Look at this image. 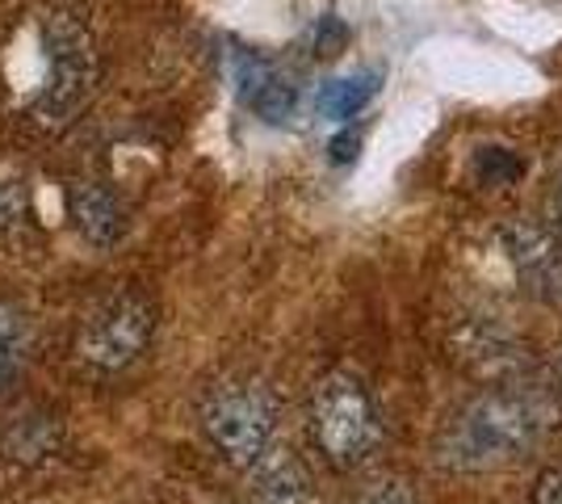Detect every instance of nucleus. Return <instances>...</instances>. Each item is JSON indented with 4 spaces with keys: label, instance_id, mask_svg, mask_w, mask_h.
Masks as SVG:
<instances>
[{
    "label": "nucleus",
    "instance_id": "obj_1",
    "mask_svg": "<svg viewBox=\"0 0 562 504\" xmlns=\"http://www.w3.org/2000/svg\"><path fill=\"white\" fill-rule=\"evenodd\" d=\"M559 429V404L533 387H492L467 400L437 437V462L449 471H499L529 458Z\"/></svg>",
    "mask_w": 562,
    "mask_h": 504
},
{
    "label": "nucleus",
    "instance_id": "obj_2",
    "mask_svg": "<svg viewBox=\"0 0 562 504\" xmlns=\"http://www.w3.org/2000/svg\"><path fill=\"white\" fill-rule=\"evenodd\" d=\"M311 437L331 467H361L382 441V416L370 387L349 370H331L311 391Z\"/></svg>",
    "mask_w": 562,
    "mask_h": 504
},
{
    "label": "nucleus",
    "instance_id": "obj_3",
    "mask_svg": "<svg viewBox=\"0 0 562 504\" xmlns=\"http://www.w3.org/2000/svg\"><path fill=\"white\" fill-rule=\"evenodd\" d=\"M202 433L235 467H252L278 433V400L257 379H223L202 400Z\"/></svg>",
    "mask_w": 562,
    "mask_h": 504
},
{
    "label": "nucleus",
    "instance_id": "obj_4",
    "mask_svg": "<svg viewBox=\"0 0 562 504\" xmlns=\"http://www.w3.org/2000/svg\"><path fill=\"white\" fill-rule=\"evenodd\" d=\"M156 336V307L139 290H114L80 324V358L97 374H117L147 354Z\"/></svg>",
    "mask_w": 562,
    "mask_h": 504
},
{
    "label": "nucleus",
    "instance_id": "obj_5",
    "mask_svg": "<svg viewBox=\"0 0 562 504\" xmlns=\"http://www.w3.org/2000/svg\"><path fill=\"white\" fill-rule=\"evenodd\" d=\"M504 244V257L513 265V273L525 282V290L541 299V303H554L562 307V244L559 236L546 227V223H508L499 232Z\"/></svg>",
    "mask_w": 562,
    "mask_h": 504
},
{
    "label": "nucleus",
    "instance_id": "obj_6",
    "mask_svg": "<svg viewBox=\"0 0 562 504\" xmlns=\"http://www.w3.org/2000/svg\"><path fill=\"white\" fill-rule=\"evenodd\" d=\"M93 76V55L89 38L71 22H59L47 30V85H43V105L47 110H71Z\"/></svg>",
    "mask_w": 562,
    "mask_h": 504
},
{
    "label": "nucleus",
    "instance_id": "obj_7",
    "mask_svg": "<svg viewBox=\"0 0 562 504\" xmlns=\"http://www.w3.org/2000/svg\"><path fill=\"white\" fill-rule=\"evenodd\" d=\"M232 76H235V93L244 97V105L257 110L265 122H285L294 114V101H299L294 85H290L269 59H260L257 51L235 47Z\"/></svg>",
    "mask_w": 562,
    "mask_h": 504
},
{
    "label": "nucleus",
    "instance_id": "obj_8",
    "mask_svg": "<svg viewBox=\"0 0 562 504\" xmlns=\"http://www.w3.org/2000/svg\"><path fill=\"white\" fill-rule=\"evenodd\" d=\"M71 227L93 248H114L126 236V206L105 181H76L68 190Z\"/></svg>",
    "mask_w": 562,
    "mask_h": 504
},
{
    "label": "nucleus",
    "instance_id": "obj_9",
    "mask_svg": "<svg viewBox=\"0 0 562 504\" xmlns=\"http://www.w3.org/2000/svg\"><path fill=\"white\" fill-rule=\"evenodd\" d=\"M248 471H252L248 483L252 504H311V475L294 450L269 446Z\"/></svg>",
    "mask_w": 562,
    "mask_h": 504
},
{
    "label": "nucleus",
    "instance_id": "obj_10",
    "mask_svg": "<svg viewBox=\"0 0 562 504\" xmlns=\"http://www.w3.org/2000/svg\"><path fill=\"white\" fill-rule=\"evenodd\" d=\"M378 89H382V76L378 72L336 76V80H328V85H319V93H315V110L331 122H349V119H357L370 101H374Z\"/></svg>",
    "mask_w": 562,
    "mask_h": 504
},
{
    "label": "nucleus",
    "instance_id": "obj_11",
    "mask_svg": "<svg viewBox=\"0 0 562 504\" xmlns=\"http://www.w3.org/2000/svg\"><path fill=\"white\" fill-rule=\"evenodd\" d=\"M25 358H30V324L18 307L0 303V387L22 374Z\"/></svg>",
    "mask_w": 562,
    "mask_h": 504
},
{
    "label": "nucleus",
    "instance_id": "obj_12",
    "mask_svg": "<svg viewBox=\"0 0 562 504\" xmlns=\"http://www.w3.org/2000/svg\"><path fill=\"white\" fill-rule=\"evenodd\" d=\"M4 450H9V458H18V462H38L50 450V425L43 416L25 412L4 433Z\"/></svg>",
    "mask_w": 562,
    "mask_h": 504
},
{
    "label": "nucleus",
    "instance_id": "obj_13",
    "mask_svg": "<svg viewBox=\"0 0 562 504\" xmlns=\"http://www.w3.org/2000/svg\"><path fill=\"white\" fill-rule=\"evenodd\" d=\"M474 177L483 186H516L525 177V156L516 147H499L487 144L474 152Z\"/></svg>",
    "mask_w": 562,
    "mask_h": 504
},
{
    "label": "nucleus",
    "instance_id": "obj_14",
    "mask_svg": "<svg viewBox=\"0 0 562 504\" xmlns=\"http://www.w3.org/2000/svg\"><path fill=\"white\" fill-rule=\"evenodd\" d=\"M349 43V30H345V22L340 18H319V25L311 30V47H315V55H336V51Z\"/></svg>",
    "mask_w": 562,
    "mask_h": 504
},
{
    "label": "nucleus",
    "instance_id": "obj_15",
    "mask_svg": "<svg viewBox=\"0 0 562 504\" xmlns=\"http://www.w3.org/2000/svg\"><path fill=\"white\" fill-rule=\"evenodd\" d=\"M352 504H416V496L398 480H382V483H374V488H366Z\"/></svg>",
    "mask_w": 562,
    "mask_h": 504
},
{
    "label": "nucleus",
    "instance_id": "obj_16",
    "mask_svg": "<svg viewBox=\"0 0 562 504\" xmlns=\"http://www.w3.org/2000/svg\"><path fill=\"white\" fill-rule=\"evenodd\" d=\"M533 504H562V467H550L541 471L538 483H533Z\"/></svg>",
    "mask_w": 562,
    "mask_h": 504
},
{
    "label": "nucleus",
    "instance_id": "obj_17",
    "mask_svg": "<svg viewBox=\"0 0 562 504\" xmlns=\"http://www.w3.org/2000/svg\"><path fill=\"white\" fill-rule=\"evenodd\" d=\"M546 227H550V232H554V236H559V244H562V177H559V186H554V190H550V211H546Z\"/></svg>",
    "mask_w": 562,
    "mask_h": 504
},
{
    "label": "nucleus",
    "instance_id": "obj_18",
    "mask_svg": "<svg viewBox=\"0 0 562 504\" xmlns=\"http://www.w3.org/2000/svg\"><path fill=\"white\" fill-rule=\"evenodd\" d=\"M357 147H361L357 135H340V139H331V160H336V165H345V160L357 156Z\"/></svg>",
    "mask_w": 562,
    "mask_h": 504
}]
</instances>
